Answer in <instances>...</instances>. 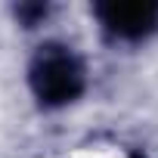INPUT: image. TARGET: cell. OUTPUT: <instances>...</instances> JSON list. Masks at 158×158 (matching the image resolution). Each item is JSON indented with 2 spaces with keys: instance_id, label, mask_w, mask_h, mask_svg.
<instances>
[{
  "instance_id": "1",
  "label": "cell",
  "mask_w": 158,
  "mask_h": 158,
  "mask_svg": "<svg viewBox=\"0 0 158 158\" xmlns=\"http://www.w3.org/2000/svg\"><path fill=\"white\" fill-rule=\"evenodd\" d=\"M28 77H31L34 96L50 109L68 106L84 90V68L65 47H44L31 62Z\"/></svg>"
},
{
  "instance_id": "2",
  "label": "cell",
  "mask_w": 158,
  "mask_h": 158,
  "mask_svg": "<svg viewBox=\"0 0 158 158\" xmlns=\"http://www.w3.org/2000/svg\"><path fill=\"white\" fill-rule=\"evenodd\" d=\"M102 25L124 40H139L158 28V3L152 0H127V3H99L96 6Z\"/></svg>"
},
{
  "instance_id": "3",
  "label": "cell",
  "mask_w": 158,
  "mask_h": 158,
  "mask_svg": "<svg viewBox=\"0 0 158 158\" xmlns=\"http://www.w3.org/2000/svg\"><path fill=\"white\" fill-rule=\"evenodd\" d=\"M16 16H19V19H25V22L31 25L34 19L47 16V6H19V10H16Z\"/></svg>"
}]
</instances>
